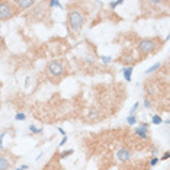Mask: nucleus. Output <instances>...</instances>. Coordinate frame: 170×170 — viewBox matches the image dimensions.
I'll list each match as a JSON object with an SVG mask.
<instances>
[{
    "label": "nucleus",
    "mask_w": 170,
    "mask_h": 170,
    "mask_svg": "<svg viewBox=\"0 0 170 170\" xmlns=\"http://www.w3.org/2000/svg\"><path fill=\"white\" fill-rule=\"evenodd\" d=\"M84 15H83V12L80 10V9H71V10H68V15H67V22H68V26L76 32V34H79L80 31H81V28H83V25H84Z\"/></svg>",
    "instance_id": "obj_1"
},
{
    "label": "nucleus",
    "mask_w": 170,
    "mask_h": 170,
    "mask_svg": "<svg viewBox=\"0 0 170 170\" xmlns=\"http://www.w3.org/2000/svg\"><path fill=\"white\" fill-rule=\"evenodd\" d=\"M160 47V42L157 38H146V39H141L138 42V52L141 55H151L154 54Z\"/></svg>",
    "instance_id": "obj_2"
},
{
    "label": "nucleus",
    "mask_w": 170,
    "mask_h": 170,
    "mask_svg": "<svg viewBox=\"0 0 170 170\" xmlns=\"http://www.w3.org/2000/svg\"><path fill=\"white\" fill-rule=\"evenodd\" d=\"M16 7L13 1H0V21H7L15 16Z\"/></svg>",
    "instance_id": "obj_3"
},
{
    "label": "nucleus",
    "mask_w": 170,
    "mask_h": 170,
    "mask_svg": "<svg viewBox=\"0 0 170 170\" xmlns=\"http://www.w3.org/2000/svg\"><path fill=\"white\" fill-rule=\"evenodd\" d=\"M64 64L61 63V61H51V63H48V66H47V71L52 76V77H60L63 73H64Z\"/></svg>",
    "instance_id": "obj_4"
},
{
    "label": "nucleus",
    "mask_w": 170,
    "mask_h": 170,
    "mask_svg": "<svg viewBox=\"0 0 170 170\" xmlns=\"http://www.w3.org/2000/svg\"><path fill=\"white\" fill-rule=\"evenodd\" d=\"M13 164H15V159L10 154H7V153L0 154V170H10Z\"/></svg>",
    "instance_id": "obj_5"
},
{
    "label": "nucleus",
    "mask_w": 170,
    "mask_h": 170,
    "mask_svg": "<svg viewBox=\"0 0 170 170\" xmlns=\"http://www.w3.org/2000/svg\"><path fill=\"white\" fill-rule=\"evenodd\" d=\"M116 160L119 161V163H126V161H129L131 159V156H132V153H131V150L126 147H121L116 150Z\"/></svg>",
    "instance_id": "obj_6"
},
{
    "label": "nucleus",
    "mask_w": 170,
    "mask_h": 170,
    "mask_svg": "<svg viewBox=\"0 0 170 170\" xmlns=\"http://www.w3.org/2000/svg\"><path fill=\"white\" fill-rule=\"evenodd\" d=\"M148 126H150V124H147V122H140L138 124V126L135 128V135L140 137L141 140H147L148 137Z\"/></svg>",
    "instance_id": "obj_7"
},
{
    "label": "nucleus",
    "mask_w": 170,
    "mask_h": 170,
    "mask_svg": "<svg viewBox=\"0 0 170 170\" xmlns=\"http://www.w3.org/2000/svg\"><path fill=\"white\" fill-rule=\"evenodd\" d=\"M13 4H15L16 10H26V9H29V7L34 6L35 1L34 0H28V1H25V0H19V1H13Z\"/></svg>",
    "instance_id": "obj_8"
},
{
    "label": "nucleus",
    "mask_w": 170,
    "mask_h": 170,
    "mask_svg": "<svg viewBox=\"0 0 170 170\" xmlns=\"http://www.w3.org/2000/svg\"><path fill=\"white\" fill-rule=\"evenodd\" d=\"M132 71H134V67H132V66H126V67L122 68V74H124L125 81H131V77H132Z\"/></svg>",
    "instance_id": "obj_9"
},
{
    "label": "nucleus",
    "mask_w": 170,
    "mask_h": 170,
    "mask_svg": "<svg viewBox=\"0 0 170 170\" xmlns=\"http://www.w3.org/2000/svg\"><path fill=\"white\" fill-rule=\"evenodd\" d=\"M159 68H161V63H156V64H153V66H151L150 68H147V70H146V74L148 76V74H151V73L157 71Z\"/></svg>",
    "instance_id": "obj_10"
},
{
    "label": "nucleus",
    "mask_w": 170,
    "mask_h": 170,
    "mask_svg": "<svg viewBox=\"0 0 170 170\" xmlns=\"http://www.w3.org/2000/svg\"><path fill=\"white\" fill-rule=\"evenodd\" d=\"M161 122H163V118L160 115H153L151 116V124L153 125H160Z\"/></svg>",
    "instance_id": "obj_11"
},
{
    "label": "nucleus",
    "mask_w": 170,
    "mask_h": 170,
    "mask_svg": "<svg viewBox=\"0 0 170 170\" xmlns=\"http://www.w3.org/2000/svg\"><path fill=\"white\" fill-rule=\"evenodd\" d=\"M126 124L129 125V126L137 125V116L135 115H128V118H126Z\"/></svg>",
    "instance_id": "obj_12"
},
{
    "label": "nucleus",
    "mask_w": 170,
    "mask_h": 170,
    "mask_svg": "<svg viewBox=\"0 0 170 170\" xmlns=\"http://www.w3.org/2000/svg\"><path fill=\"white\" fill-rule=\"evenodd\" d=\"M29 131H31L32 134H41L44 129H42V128H36V126H34V125H29Z\"/></svg>",
    "instance_id": "obj_13"
},
{
    "label": "nucleus",
    "mask_w": 170,
    "mask_h": 170,
    "mask_svg": "<svg viewBox=\"0 0 170 170\" xmlns=\"http://www.w3.org/2000/svg\"><path fill=\"white\" fill-rule=\"evenodd\" d=\"M15 119H16V121H25V119H26V115L23 112H18L15 115Z\"/></svg>",
    "instance_id": "obj_14"
},
{
    "label": "nucleus",
    "mask_w": 170,
    "mask_h": 170,
    "mask_svg": "<svg viewBox=\"0 0 170 170\" xmlns=\"http://www.w3.org/2000/svg\"><path fill=\"white\" fill-rule=\"evenodd\" d=\"M73 153H74V150H68V151H63V153H61V156H60V159H61V160H64L66 157H68V156H71Z\"/></svg>",
    "instance_id": "obj_15"
},
{
    "label": "nucleus",
    "mask_w": 170,
    "mask_h": 170,
    "mask_svg": "<svg viewBox=\"0 0 170 170\" xmlns=\"http://www.w3.org/2000/svg\"><path fill=\"white\" fill-rule=\"evenodd\" d=\"M122 3H124L122 0H118V1H111V3H109V6H111V9H116V7H118V6H121Z\"/></svg>",
    "instance_id": "obj_16"
},
{
    "label": "nucleus",
    "mask_w": 170,
    "mask_h": 170,
    "mask_svg": "<svg viewBox=\"0 0 170 170\" xmlns=\"http://www.w3.org/2000/svg\"><path fill=\"white\" fill-rule=\"evenodd\" d=\"M138 108H140V103H138V102L134 103V105H132V108L129 109V115H135V112L138 111Z\"/></svg>",
    "instance_id": "obj_17"
},
{
    "label": "nucleus",
    "mask_w": 170,
    "mask_h": 170,
    "mask_svg": "<svg viewBox=\"0 0 170 170\" xmlns=\"http://www.w3.org/2000/svg\"><path fill=\"white\" fill-rule=\"evenodd\" d=\"M48 4H50L51 7H63V6H61V3H60L58 0H52V1H50Z\"/></svg>",
    "instance_id": "obj_18"
},
{
    "label": "nucleus",
    "mask_w": 170,
    "mask_h": 170,
    "mask_svg": "<svg viewBox=\"0 0 170 170\" xmlns=\"http://www.w3.org/2000/svg\"><path fill=\"white\" fill-rule=\"evenodd\" d=\"M101 60H102V63H105V64H109L111 61H112V58L109 55H102L101 57Z\"/></svg>",
    "instance_id": "obj_19"
},
{
    "label": "nucleus",
    "mask_w": 170,
    "mask_h": 170,
    "mask_svg": "<svg viewBox=\"0 0 170 170\" xmlns=\"http://www.w3.org/2000/svg\"><path fill=\"white\" fill-rule=\"evenodd\" d=\"M159 161H160L159 157H153V159L150 160V167H154V166H156V164H157Z\"/></svg>",
    "instance_id": "obj_20"
},
{
    "label": "nucleus",
    "mask_w": 170,
    "mask_h": 170,
    "mask_svg": "<svg viewBox=\"0 0 170 170\" xmlns=\"http://www.w3.org/2000/svg\"><path fill=\"white\" fill-rule=\"evenodd\" d=\"M4 137H6V132L0 134V150H3V140H4Z\"/></svg>",
    "instance_id": "obj_21"
},
{
    "label": "nucleus",
    "mask_w": 170,
    "mask_h": 170,
    "mask_svg": "<svg viewBox=\"0 0 170 170\" xmlns=\"http://www.w3.org/2000/svg\"><path fill=\"white\" fill-rule=\"evenodd\" d=\"M169 157H170V153H169V151H166V153L161 156V159H160V160H167Z\"/></svg>",
    "instance_id": "obj_22"
},
{
    "label": "nucleus",
    "mask_w": 170,
    "mask_h": 170,
    "mask_svg": "<svg viewBox=\"0 0 170 170\" xmlns=\"http://www.w3.org/2000/svg\"><path fill=\"white\" fill-rule=\"evenodd\" d=\"M144 108H151V102H150V101H148V99H146V101H144Z\"/></svg>",
    "instance_id": "obj_23"
},
{
    "label": "nucleus",
    "mask_w": 170,
    "mask_h": 170,
    "mask_svg": "<svg viewBox=\"0 0 170 170\" xmlns=\"http://www.w3.org/2000/svg\"><path fill=\"white\" fill-rule=\"evenodd\" d=\"M67 140H68V138H67V135H66L64 138H63V140H61V143H60V147H63V146L67 143Z\"/></svg>",
    "instance_id": "obj_24"
},
{
    "label": "nucleus",
    "mask_w": 170,
    "mask_h": 170,
    "mask_svg": "<svg viewBox=\"0 0 170 170\" xmlns=\"http://www.w3.org/2000/svg\"><path fill=\"white\" fill-rule=\"evenodd\" d=\"M58 132H60L61 135H64V137H66V131H64L63 128H58Z\"/></svg>",
    "instance_id": "obj_25"
},
{
    "label": "nucleus",
    "mask_w": 170,
    "mask_h": 170,
    "mask_svg": "<svg viewBox=\"0 0 170 170\" xmlns=\"http://www.w3.org/2000/svg\"><path fill=\"white\" fill-rule=\"evenodd\" d=\"M125 170H140V169L135 167V166H132V167H128V169H125Z\"/></svg>",
    "instance_id": "obj_26"
},
{
    "label": "nucleus",
    "mask_w": 170,
    "mask_h": 170,
    "mask_svg": "<svg viewBox=\"0 0 170 170\" xmlns=\"http://www.w3.org/2000/svg\"><path fill=\"white\" fill-rule=\"evenodd\" d=\"M26 169H28V166H21L18 170H26Z\"/></svg>",
    "instance_id": "obj_27"
}]
</instances>
